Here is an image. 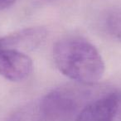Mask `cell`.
<instances>
[{
    "label": "cell",
    "mask_w": 121,
    "mask_h": 121,
    "mask_svg": "<svg viewBox=\"0 0 121 121\" xmlns=\"http://www.w3.org/2000/svg\"><path fill=\"white\" fill-rule=\"evenodd\" d=\"M105 22L108 31L111 35L121 42V6L109 11Z\"/></svg>",
    "instance_id": "8992f818"
},
{
    "label": "cell",
    "mask_w": 121,
    "mask_h": 121,
    "mask_svg": "<svg viewBox=\"0 0 121 121\" xmlns=\"http://www.w3.org/2000/svg\"><path fill=\"white\" fill-rule=\"evenodd\" d=\"M94 85H68L52 90L40 98L47 121L74 120L83 109L100 96Z\"/></svg>",
    "instance_id": "7a4b0ae2"
},
{
    "label": "cell",
    "mask_w": 121,
    "mask_h": 121,
    "mask_svg": "<svg viewBox=\"0 0 121 121\" xmlns=\"http://www.w3.org/2000/svg\"><path fill=\"white\" fill-rule=\"evenodd\" d=\"M52 56L60 72L77 83L95 85L104 76L105 65L102 56L82 37H61L54 44Z\"/></svg>",
    "instance_id": "6da1fadb"
},
{
    "label": "cell",
    "mask_w": 121,
    "mask_h": 121,
    "mask_svg": "<svg viewBox=\"0 0 121 121\" xmlns=\"http://www.w3.org/2000/svg\"><path fill=\"white\" fill-rule=\"evenodd\" d=\"M5 121H47L41 100L36 99L19 107Z\"/></svg>",
    "instance_id": "5b68a950"
},
{
    "label": "cell",
    "mask_w": 121,
    "mask_h": 121,
    "mask_svg": "<svg viewBox=\"0 0 121 121\" xmlns=\"http://www.w3.org/2000/svg\"><path fill=\"white\" fill-rule=\"evenodd\" d=\"M32 60L27 53L0 46V75L13 82L22 81L31 75Z\"/></svg>",
    "instance_id": "3957f363"
},
{
    "label": "cell",
    "mask_w": 121,
    "mask_h": 121,
    "mask_svg": "<svg viewBox=\"0 0 121 121\" xmlns=\"http://www.w3.org/2000/svg\"><path fill=\"white\" fill-rule=\"evenodd\" d=\"M17 0H0V11L12 7Z\"/></svg>",
    "instance_id": "52a82bcc"
},
{
    "label": "cell",
    "mask_w": 121,
    "mask_h": 121,
    "mask_svg": "<svg viewBox=\"0 0 121 121\" xmlns=\"http://www.w3.org/2000/svg\"><path fill=\"white\" fill-rule=\"evenodd\" d=\"M47 37V31L45 27H26L0 37V46L26 53L41 47Z\"/></svg>",
    "instance_id": "277c9868"
}]
</instances>
